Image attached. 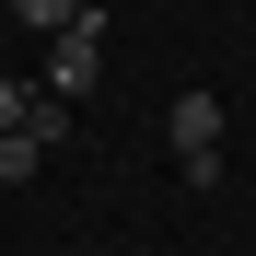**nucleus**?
Returning a JSON list of instances; mask_svg holds the SVG:
<instances>
[{"mask_svg":"<svg viewBox=\"0 0 256 256\" xmlns=\"http://www.w3.org/2000/svg\"><path fill=\"white\" fill-rule=\"evenodd\" d=\"M94 70H105V12H82V24H58V35H47V70H35V94L82 105V94H94Z\"/></svg>","mask_w":256,"mask_h":256,"instance_id":"1","label":"nucleus"},{"mask_svg":"<svg viewBox=\"0 0 256 256\" xmlns=\"http://www.w3.org/2000/svg\"><path fill=\"white\" fill-rule=\"evenodd\" d=\"M58 140H70V105L47 94V105H35L24 128H0V186H35V175L58 163Z\"/></svg>","mask_w":256,"mask_h":256,"instance_id":"2","label":"nucleus"},{"mask_svg":"<svg viewBox=\"0 0 256 256\" xmlns=\"http://www.w3.org/2000/svg\"><path fill=\"white\" fill-rule=\"evenodd\" d=\"M163 128H175V152H222V94H198V82H186Z\"/></svg>","mask_w":256,"mask_h":256,"instance_id":"3","label":"nucleus"},{"mask_svg":"<svg viewBox=\"0 0 256 256\" xmlns=\"http://www.w3.org/2000/svg\"><path fill=\"white\" fill-rule=\"evenodd\" d=\"M82 12H94V0H12V24H24V35H58V24H82Z\"/></svg>","mask_w":256,"mask_h":256,"instance_id":"4","label":"nucleus"},{"mask_svg":"<svg viewBox=\"0 0 256 256\" xmlns=\"http://www.w3.org/2000/svg\"><path fill=\"white\" fill-rule=\"evenodd\" d=\"M35 105H47V94H35V82H24V70H0V128H24Z\"/></svg>","mask_w":256,"mask_h":256,"instance_id":"5","label":"nucleus"},{"mask_svg":"<svg viewBox=\"0 0 256 256\" xmlns=\"http://www.w3.org/2000/svg\"><path fill=\"white\" fill-rule=\"evenodd\" d=\"M94 12H105V0H94Z\"/></svg>","mask_w":256,"mask_h":256,"instance_id":"6","label":"nucleus"}]
</instances>
